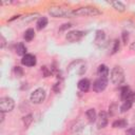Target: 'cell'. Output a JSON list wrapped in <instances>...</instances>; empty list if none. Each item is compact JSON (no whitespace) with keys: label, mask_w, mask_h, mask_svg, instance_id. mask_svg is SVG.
Here are the masks:
<instances>
[{"label":"cell","mask_w":135,"mask_h":135,"mask_svg":"<svg viewBox=\"0 0 135 135\" xmlns=\"http://www.w3.org/2000/svg\"><path fill=\"white\" fill-rule=\"evenodd\" d=\"M72 26V24L71 23H66V24H63V26L60 28V31H63V30H65V28H70Z\"/></svg>","instance_id":"cell-27"},{"label":"cell","mask_w":135,"mask_h":135,"mask_svg":"<svg viewBox=\"0 0 135 135\" xmlns=\"http://www.w3.org/2000/svg\"><path fill=\"white\" fill-rule=\"evenodd\" d=\"M94 43L99 46V47H103L107 45V35L103 31L101 30H98L96 32V35H95V39H94Z\"/></svg>","instance_id":"cell-7"},{"label":"cell","mask_w":135,"mask_h":135,"mask_svg":"<svg viewBox=\"0 0 135 135\" xmlns=\"http://www.w3.org/2000/svg\"><path fill=\"white\" fill-rule=\"evenodd\" d=\"M16 53H17V55L23 57L24 55H26V46L22 42H19L16 45Z\"/></svg>","instance_id":"cell-14"},{"label":"cell","mask_w":135,"mask_h":135,"mask_svg":"<svg viewBox=\"0 0 135 135\" xmlns=\"http://www.w3.org/2000/svg\"><path fill=\"white\" fill-rule=\"evenodd\" d=\"M35 37V31L33 28H28L24 32V35H23V38L25 41H32Z\"/></svg>","instance_id":"cell-17"},{"label":"cell","mask_w":135,"mask_h":135,"mask_svg":"<svg viewBox=\"0 0 135 135\" xmlns=\"http://www.w3.org/2000/svg\"><path fill=\"white\" fill-rule=\"evenodd\" d=\"M5 39H4V37L3 36H1V49H3L4 46H5Z\"/></svg>","instance_id":"cell-28"},{"label":"cell","mask_w":135,"mask_h":135,"mask_svg":"<svg viewBox=\"0 0 135 135\" xmlns=\"http://www.w3.org/2000/svg\"><path fill=\"white\" fill-rule=\"evenodd\" d=\"M108 85V79L105 78H98L93 83V90L95 92H102Z\"/></svg>","instance_id":"cell-8"},{"label":"cell","mask_w":135,"mask_h":135,"mask_svg":"<svg viewBox=\"0 0 135 135\" xmlns=\"http://www.w3.org/2000/svg\"><path fill=\"white\" fill-rule=\"evenodd\" d=\"M0 116H1V122H3V120H4V113L3 112H0Z\"/></svg>","instance_id":"cell-30"},{"label":"cell","mask_w":135,"mask_h":135,"mask_svg":"<svg viewBox=\"0 0 135 135\" xmlns=\"http://www.w3.org/2000/svg\"><path fill=\"white\" fill-rule=\"evenodd\" d=\"M85 115H86V118L89 119L90 122H94L97 119V115H96V112H95L94 109H89L85 112Z\"/></svg>","instance_id":"cell-15"},{"label":"cell","mask_w":135,"mask_h":135,"mask_svg":"<svg viewBox=\"0 0 135 135\" xmlns=\"http://www.w3.org/2000/svg\"><path fill=\"white\" fill-rule=\"evenodd\" d=\"M84 36H85V32L75 30V31H70V32H68L65 38H66V40H68L69 42H77V41L81 40L82 37H84Z\"/></svg>","instance_id":"cell-6"},{"label":"cell","mask_w":135,"mask_h":135,"mask_svg":"<svg viewBox=\"0 0 135 135\" xmlns=\"http://www.w3.org/2000/svg\"><path fill=\"white\" fill-rule=\"evenodd\" d=\"M119 47H120V43H119V40L118 39H115L114 42H113V49H112V54H115L119 51Z\"/></svg>","instance_id":"cell-21"},{"label":"cell","mask_w":135,"mask_h":135,"mask_svg":"<svg viewBox=\"0 0 135 135\" xmlns=\"http://www.w3.org/2000/svg\"><path fill=\"white\" fill-rule=\"evenodd\" d=\"M128 126V121L126 119H117L112 123L113 128H126Z\"/></svg>","instance_id":"cell-18"},{"label":"cell","mask_w":135,"mask_h":135,"mask_svg":"<svg viewBox=\"0 0 135 135\" xmlns=\"http://www.w3.org/2000/svg\"><path fill=\"white\" fill-rule=\"evenodd\" d=\"M15 107V101L11 97H2L0 99V112L6 113L13 111Z\"/></svg>","instance_id":"cell-5"},{"label":"cell","mask_w":135,"mask_h":135,"mask_svg":"<svg viewBox=\"0 0 135 135\" xmlns=\"http://www.w3.org/2000/svg\"><path fill=\"white\" fill-rule=\"evenodd\" d=\"M36 62H37L36 61V57L34 55H32V54H26L21 59V63L23 65H25V66H28V68L34 66L36 64Z\"/></svg>","instance_id":"cell-10"},{"label":"cell","mask_w":135,"mask_h":135,"mask_svg":"<svg viewBox=\"0 0 135 135\" xmlns=\"http://www.w3.org/2000/svg\"><path fill=\"white\" fill-rule=\"evenodd\" d=\"M132 104H133V102L130 101V100H126V101H123V103H122L121 107H120V112H121V113L128 112V111L131 109Z\"/></svg>","instance_id":"cell-19"},{"label":"cell","mask_w":135,"mask_h":135,"mask_svg":"<svg viewBox=\"0 0 135 135\" xmlns=\"http://www.w3.org/2000/svg\"><path fill=\"white\" fill-rule=\"evenodd\" d=\"M108 120H109V119H108V114H107V112L101 111V112L99 113L97 119H96L98 129H103V128L108 124Z\"/></svg>","instance_id":"cell-9"},{"label":"cell","mask_w":135,"mask_h":135,"mask_svg":"<svg viewBox=\"0 0 135 135\" xmlns=\"http://www.w3.org/2000/svg\"><path fill=\"white\" fill-rule=\"evenodd\" d=\"M47 18L46 17H40L38 20H37V23H36V25H37V30H42V28H44L46 25H47Z\"/></svg>","instance_id":"cell-16"},{"label":"cell","mask_w":135,"mask_h":135,"mask_svg":"<svg viewBox=\"0 0 135 135\" xmlns=\"http://www.w3.org/2000/svg\"><path fill=\"white\" fill-rule=\"evenodd\" d=\"M130 49H131V51H134V52H135V41L131 43V45H130Z\"/></svg>","instance_id":"cell-29"},{"label":"cell","mask_w":135,"mask_h":135,"mask_svg":"<svg viewBox=\"0 0 135 135\" xmlns=\"http://www.w3.org/2000/svg\"><path fill=\"white\" fill-rule=\"evenodd\" d=\"M15 74L18 76V77H21L22 74H23V71L20 66H15Z\"/></svg>","instance_id":"cell-24"},{"label":"cell","mask_w":135,"mask_h":135,"mask_svg":"<svg viewBox=\"0 0 135 135\" xmlns=\"http://www.w3.org/2000/svg\"><path fill=\"white\" fill-rule=\"evenodd\" d=\"M111 81L115 85H119L124 81V72L121 66L115 65L111 71Z\"/></svg>","instance_id":"cell-3"},{"label":"cell","mask_w":135,"mask_h":135,"mask_svg":"<svg viewBox=\"0 0 135 135\" xmlns=\"http://www.w3.org/2000/svg\"><path fill=\"white\" fill-rule=\"evenodd\" d=\"M36 16H38L37 14H31V15H27V16H24V18H22V21L24 22H28V21H32L36 18Z\"/></svg>","instance_id":"cell-22"},{"label":"cell","mask_w":135,"mask_h":135,"mask_svg":"<svg viewBox=\"0 0 135 135\" xmlns=\"http://www.w3.org/2000/svg\"><path fill=\"white\" fill-rule=\"evenodd\" d=\"M109 68L105 65V64H100L99 66H98V69H97V74H98V76L100 77V78H108V76H109Z\"/></svg>","instance_id":"cell-12"},{"label":"cell","mask_w":135,"mask_h":135,"mask_svg":"<svg viewBox=\"0 0 135 135\" xmlns=\"http://www.w3.org/2000/svg\"><path fill=\"white\" fill-rule=\"evenodd\" d=\"M122 39H123V42L127 43V41H128V39H129L128 32H123V33H122Z\"/></svg>","instance_id":"cell-26"},{"label":"cell","mask_w":135,"mask_h":135,"mask_svg":"<svg viewBox=\"0 0 135 135\" xmlns=\"http://www.w3.org/2000/svg\"><path fill=\"white\" fill-rule=\"evenodd\" d=\"M126 135H135V128H130L126 131Z\"/></svg>","instance_id":"cell-25"},{"label":"cell","mask_w":135,"mask_h":135,"mask_svg":"<svg viewBox=\"0 0 135 135\" xmlns=\"http://www.w3.org/2000/svg\"><path fill=\"white\" fill-rule=\"evenodd\" d=\"M49 13L55 18H71L74 16L72 9L62 6H51L49 8Z\"/></svg>","instance_id":"cell-1"},{"label":"cell","mask_w":135,"mask_h":135,"mask_svg":"<svg viewBox=\"0 0 135 135\" xmlns=\"http://www.w3.org/2000/svg\"><path fill=\"white\" fill-rule=\"evenodd\" d=\"M30 99L33 103L35 104H39V103H42L45 99V91L42 89V88H38L36 89L30 96Z\"/></svg>","instance_id":"cell-4"},{"label":"cell","mask_w":135,"mask_h":135,"mask_svg":"<svg viewBox=\"0 0 135 135\" xmlns=\"http://www.w3.org/2000/svg\"><path fill=\"white\" fill-rule=\"evenodd\" d=\"M41 72H42V74H43L44 77H49V76L52 74V70L49 69L47 66H43V68L41 69Z\"/></svg>","instance_id":"cell-23"},{"label":"cell","mask_w":135,"mask_h":135,"mask_svg":"<svg viewBox=\"0 0 135 135\" xmlns=\"http://www.w3.org/2000/svg\"><path fill=\"white\" fill-rule=\"evenodd\" d=\"M22 120H23L24 127L27 128V127H30V124L33 122V115H32V114H28V115L24 116V117L22 118Z\"/></svg>","instance_id":"cell-20"},{"label":"cell","mask_w":135,"mask_h":135,"mask_svg":"<svg viewBox=\"0 0 135 135\" xmlns=\"http://www.w3.org/2000/svg\"><path fill=\"white\" fill-rule=\"evenodd\" d=\"M110 3L113 6V8H115L118 12H124L126 11V5L120 1H111Z\"/></svg>","instance_id":"cell-13"},{"label":"cell","mask_w":135,"mask_h":135,"mask_svg":"<svg viewBox=\"0 0 135 135\" xmlns=\"http://www.w3.org/2000/svg\"><path fill=\"white\" fill-rule=\"evenodd\" d=\"M101 12L94 6H81L73 11L74 16H98Z\"/></svg>","instance_id":"cell-2"},{"label":"cell","mask_w":135,"mask_h":135,"mask_svg":"<svg viewBox=\"0 0 135 135\" xmlns=\"http://www.w3.org/2000/svg\"><path fill=\"white\" fill-rule=\"evenodd\" d=\"M77 86H78V89H79L81 92H88L89 89H90V86H91V82H90L89 79H86V78H82L81 80L78 81Z\"/></svg>","instance_id":"cell-11"}]
</instances>
